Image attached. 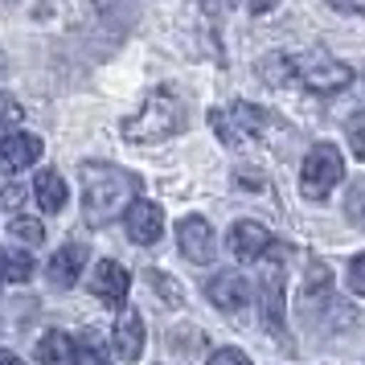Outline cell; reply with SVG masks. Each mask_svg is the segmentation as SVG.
<instances>
[{
  "label": "cell",
  "mask_w": 365,
  "mask_h": 365,
  "mask_svg": "<svg viewBox=\"0 0 365 365\" xmlns=\"http://www.w3.org/2000/svg\"><path fill=\"white\" fill-rule=\"evenodd\" d=\"M140 177L115 165H83V214L91 226H107L132 210Z\"/></svg>",
  "instance_id": "1"
},
{
  "label": "cell",
  "mask_w": 365,
  "mask_h": 365,
  "mask_svg": "<svg viewBox=\"0 0 365 365\" xmlns=\"http://www.w3.org/2000/svg\"><path fill=\"white\" fill-rule=\"evenodd\" d=\"M185 123H189V103L177 86H160V91H152L144 107L135 111V115L123 119V140H132V144H156V140H173V135L185 132Z\"/></svg>",
  "instance_id": "2"
},
{
  "label": "cell",
  "mask_w": 365,
  "mask_h": 365,
  "mask_svg": "<svg viewBox=\"0 0 365 365\" xmlns=\"http://www.w3.org/2000/svg\"><path fill=\"white\" fill-rule=\"evenodd\" d=\"M287 255H292L287 247L271 242V250L263 255V271H259V312H263V329L275 341H283V332H287V296H283V287H287Z\"/></svg>",
  "instance_id": "3"
},
{
  "label": "cell",
  "mask_w": 365,
  "mask_h": 365,
  "mask_svg": "<svg viewBox=\"0 0 365 365\" xmlns=\"http://www.w3.org/2000/svg\"><path fill=\"white\" fill-rule=\"evenodd\" d=\"M292 62V83L308 86L312 95H336L353 83V70L341 58H329L324 50H308V53H287Z\"/></svg>",
  "instance_id": "4"
},
{
  "label": "cell",
  "mask_w": 365,
  "mask_h": 365,
  "mask_svg": "<svg viewBox=\"0 0 365 365\" xmlns=\"http://www.w3.org/2000/svg\"><path fill=\"white\" fill-rule=\"evenodd\" d=\"M345 181V156L336 144H312L304 165H299V193L304 201H324Z\"/></svg>",
  "instance_id": "5"
},
{
  "label": "cell",
  "mask_w": 365,
  "mask_h": 365,
  "mask_svg": "<svg viewBox=\"0 0 365 365\" xmlns=\"http://www.w3.org/2000/svg\"><path fill=\"white\" fill-rule=\"evenodd\" d=\"M263 123H267L263 107H255L247 99H234L226 107H214L210 111V128H214V135L226 148H247V144H255L259 132H263Z\"/></svg>",
  "instance_id": "6"
},
{
  "label": "cell",
  "mask_w": 365,
  "mask_h": 365,
  "mask_svg": "<svg viewBox=\"0 0 365 365\" xmlns=\"http://www.w3.org/2000/svg\"><path fill=\"white\" fill-rule=\"evenodd\" d=\"M177 242H181V255L189 259V263H214L217 255V238H214V226L205 222V217L189 214L177 222Z\"/></svg>",
  "instance_id": "7"
},
{
  "label": "cell",
  "mask_w": 365,
  "mask_h": 365,
  "mask_svg": "<svg viewBox=\"0 0 365 365\" xmlns=\"http://www.w3.org/2000/svg\"><path fill=\"white\" fill-rule=\"evenodd\" d=\"M123 222H128V238L135 247H152L165 234V210L156 201H132V210L123 214Z\"/></svg>",
  "instance_id": "8"
},
{
  "label": "cell",
  "mask_w": 365,
  "mask_h": 365,
  "mask_svg": "<svg viewBox=\"0 0 365 365\" xmlns=\"http://www.w3.org/2000/svg\"><path fill=\"white\" fill-rule=\"evenodd\" d=\"M271 230H267L263 222H234V230H230V250H234V259L238 263H255V259H263L267 250H271Z\"/></svg>",
  "instance_id": "9"
},
{
  "label": "cell",
  "mask_w": 365,
  "mask_h": 365,
  "mask_svg": "<svg viewBox=\"0 0 365 365\" xmlns=\"http://www.w3.org/2000/svg\"><path fill=\"white\" fill-rule=\"evenodd\" d=\"M128 287H132V275L119 263H111V259H103V263L91 271V292H95V299L107 304V308H119L123 296H128Z\"/></svg>",
  "instance_id": "10"
},
{
  "label": "cell",
  "mask_w": 365,
  "mask_h": 365,
  "mask_svg": "<svg viewBox=\"0 0 365 365\" xmlns=\"http://www.w3.org/2000/svg\"><path fill=\"white\" fill-rule=\"evenodd\" d=\"M205 296H210V304H214L217 312H242L250 299V287L238 271H222V275H214V279L205 283Z\"/></svg>",
  "instance_id": "11"
},
{
  "label": "cell",
  "mask_w": 365,
  "mask_h": 365,
  "mask_svg": "<svg viewBox=\"0 0 365 365\" xmlns=\"http://www.w3.org/2000/svg\"><path fill=\"white\" fill-rule=\"evenodd\" d=\"M41 160V140L29 132H17V135H4L0 140V173H21Z\"/></svg>",
  "instance_id": "12"
},
{
  "label": "cell",
  "mask_w": 365,
  "mask_h": 365,
  "mask_svg": "<svg viewBox=\"0 0 365 365\" xmlns=\"http://www.w3.org/2000/svg\"><path fill=\"white\" fill-rule=\"evenodd\" d=\"M115 353L123 361H140L144 357V320L135 308H123L115 320Z\"/></svg>",
  "instance_id": "13"
},
{
  "label": "cell",
  "mask_w": 365,
  "mask_h": 365,
  "mask_svg": "<svg viewBox=\"0 0 365 365\" xmlns=\"http://www.w3.org/2000/svg\"><path fill=\"white\" fill-rule=\"evenodd\" d=\"M83 267H86V247L83 242H70V247H62L50 259V283L53 287H74L78 275H83Z\"/></svg>",
  "instance_id": "14"
},
{
  "label": "cell",
  "mask_w": 365,
  "mask_h": 365,
  "mask_svg": "<svg viewBox=\"0 0 365 365\" xmlns=\"http://www.w3.org/2000/svg\"><path fill=\"white\" fill-rule=\"evenodd\" d=\"M37 361L41 365H78V341L66 332H46L37 341Z\"/></svg>",
  "instance_id": "15"
},
{
  "label": "cell",
  "mask_w": 365,
  "mask_h": 365,
  "mask_svg": "<svg viewBox=\"0 0 365 365\" xmlns=\"http://www.w3.org/2000/svg\"><path fill=\"white\" fill-rule=\"evenodd\" d=\"M34 197H37V205L46 210V214H62L66 210V181L58 177V173H37V181H34Z\"/></svg>",
  "instance_id": "16"
},
{
  "label": "cell",
  "mask_w": 365,
  "mask_h": 365,
  "mask_svg": "<svg viewBox=\"0 0 365 365\" xmlns=\"http://www.w3.org/2000/svg\"><path fill=\"white\" fill-rule=\"evenodd\" d=\"M304 296L308 299H332V271L320 263V259H312L308 271H304Z\"/></svg>",
  "instance_id": "17"
},
{
  "label": "cell",
  "mask_w": 365,
  "mask_h": 365,
  "mask_svg": "<svg viewBox=\"0 0 365 365\" xmlns=\"http://www.w3.org/2000/svg\"><path fill=\"white\" fill-rule=\"evenodd\" d=\"M9 234L17 238L21 247H41V238H46L41 222H37V217H25V214H17L13 222H9Z\"/></svg>",
  "instance_id": "18"
},
{
  "label": "cell",
  "mask_w": 365,
  "mask_h": 365,
  "mask_svg": "<svg viewBox=\"0 0 365 365\" xmlns=\"http://www.w3.org/2000/svg\"><path fill=\"white\" fill-rule=\"evenodd\" d=\"M78 365H111L107 345L99 341V332H83V336H78Z\"/></svg>",
  "instance_id": "19"
},
{
  "label": "cell",
  "mask_w": 365,
  "mask_h": 365,
  "mask_svg": "<svg viewBox=\"0 0 365 365\" xmlns=\"http://www.w3.org/2000/svg\"><path fill=\"white\" fill-rule=\"evenodd\" d=\"M345 217L357 226V230H365V177L349 185V193H345Z\"/></svg>",
  "instance_id": "20"
},
{
  "label": "cell",
  "mask_w": 365,
  "mask_h": 365,
  "mask_svg": "<svg viewBox=\"0 0 365 365\" xmlns=\"http://www.w3.org/2000/svg\"><path fill=\"white\" fill-rule=\"evenodd\" d=\"M148 283L160 292V299H165L168 308H181V283L173 279V275H165V271H148Z\"/></svg>",
  "instance_id": "21"
},
{
  "label": "cell",
  "mask_w": 365,
  "mask_h": 365,
  "mask_svg": "<svg viewBox=\"0 0 365 365\" xmlns=\"http://www.w3.org/2000/svg\"><path fill=\"white\" fill-rule=\"evenodd\" d=\"M29 275H34V259L29 255H4V279L25 283Z\"/></svg>",
  "instance_id": "22"
},
{
  "label": "cell",
  "mask_w": 365,
  "mask_h": 365,
  "mask_svg": "<svg viewBox=\"0 0 365 365\" xmlns=\"http://www.w3.org/2000/svg\"><path fill=\"white\" fill-rule=\"evenodd\" d=\"M205 365H250V357L242 353V349L226 345V349H214V353H210V361H205Z\"/></svg>",
  "instance_id": "23"
},
{
  "label": "cell",
  "mask_w": 365,
  "mask_h": 365,
  "mask_svg": "<svg viewBox=\"0 0 365 365\" xmlns=\"http://www.w3.org/2000/svg\"><path fill=\"white\" fill-rule=\"evenodd\" d=\"M349 292L353 296H365V250L349 263Z\"/></svg>",
  "instance_id": "24"
},
{
  "label": "cell",
  "mask_w": 365,
  "mask_h": 365,
  "mask_svg": "<svg viewBox=\"0 0 365 365\" xmlns=\"http://www.w3.org/2000/svg\"><path fill=\"white\" fill-rule=\"evenodd\" d=\"M201 9H205V17H226V13H230L234 9V0H201Z\"/></svg>",
  "instance_id": "25"
},
{
  "label": "cell",
  "mask_w": 365,
  "mask_h": 365,
  "mask_svg": "<svg viewBox=\"0 0 365 365\" xmlns=\"http://www.w3.org/2000/svg\"><path fill=\"white\" fill-rule=\"evenodd\" d=\"M349 148H353L357 160H365V123H357V128L349 132Z\"/></svg>",
  "instance_id": "26"
},
{
  "label": "cell",
  "mask_w": 365,
  "mask_h": 365,
  "mask_svg": "<svg viewBox=\"0 0 365 365\" xmlns=\"http://www.w3.org/2000/svg\"><path fill=\"white\" fill-rule=\"evenodd\" d=\"M336 13H349V17H365V0H332Z\"/></svg>",
  "instance_id": "27"
},
{
  "label": "cell",
  "mask_w": 365,
  "mask_h": 365,
  "mask_svg": "<svg viewBox=\"0 0 365 365\" xmlns=\"http://www.w3.org/2000/svg\"><path fill=\"white\" fill-rule=\"evenodd\" d=\"M275 4H279V0H250V13H255V17H263V13L275 9Z\"/></svg>",
  "instance_id": "28"
},
{
  "label": "cell",
  "mask_w": 365,
  "mask_h": 365,
  "mask_svg": "<svg viewBox=\"0 0 365 365\" xmlns=\"http://www.w3.org/2000/svg\"><path fill=\"white\" fill-rule=\"evenodd\" d=\"M0 365H21V361L13 357V353H0Z\"/></svg>",
  "instance_id": "29"
},
{
  "label": "cell",
  "mask_w": 365,
  "mask_h": 365,
  "mask_svg": "<svg viewBox=\"0 0 365 365\" xmlns=\"http://www.w3.org/2000/svg\"><path fill=\"white\" fill-rule=\"evenodd\" d=\"M0 279H4V250H0Z\"/></svg>",
  "instance_id": "30"
}]
</instances>
